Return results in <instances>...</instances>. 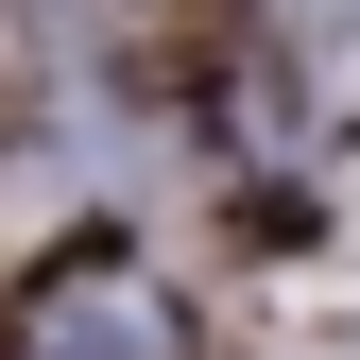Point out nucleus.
I'll use <instances>...</instances> for the list:
<instances>
[{"label": "nucleus", "instance_id": "obj_2", "mask_svg": "<svg viewBox=\"0 0 360 360\" xmlns=\"http://www.w3.org/2000/svg\"><path fill=\"white\" fill-rule=\"evenodd\" d=\"M292 18H343V0H292Z\"/></svg>", "mask_w": 360, "mask_h": 360}, {"label": "nucleus", "instance_id": "obj_1", "mask_svg": "<svg viewBox=\"0 0 360 360\" xmlns=\"http://www.w3.org/2000/svg\"><path fill=\"white\" fill-rule=\"evenodd\" d=\"M0 360H189V309H172L138 257H69V275L18 292V343Z\"/></svg>", "mask_w": 360, "mask_h": 360}]
</instances>
